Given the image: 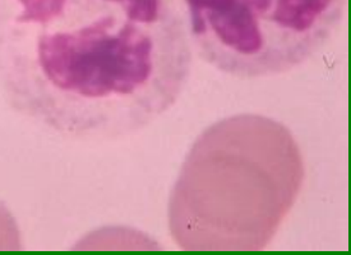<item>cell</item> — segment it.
<instances>
[{
    "label": "cell",
    "instance_id": "6da1fadb",
    "mask_svg": "<svg viewBox=\"0 0 351 255\" xmlns=\"http://www.w3.org/2000/svg\"><path fill=\"white\" fill-rule=\"evenodd\" d=\"M193 65L179 0H0V95L62 137L147 129L178 103Z\"/></svg>",
    "mask_w": 351,
    "mask_h": 255
},
{
    "label": "cell",
    "instance_id": "3957f363",
    "mask_svg": "<svg viewBox=\"0 0 351 255\" xmlns=\"http://www.w3.org/2000/svg\"><path fill=\"white\" fill-rule=\"evenodd\" d=\"M194 53L258 80L304 66L336 35L348 0H179Z\"/></svg>",
    "mask_w": 351,
    "mask_h": 255
},
{
    "label": "cell",
    "instance_id": "7a4b0ae2",
    "mask_svg": "<svg viewBox=\"0 0 351 255\" xmlns=\"http://www.w3.org/2000/svg\"><path fill=\"white\" fill-rule=\"evenodd\" d=\"M294 133L263 114L222 118L185 155L167 203L173 241L188 252L266 249L305 181Z\"/></svg>",
    "mask_w": 351,
    "mask_h": 255
}]
</instances>
